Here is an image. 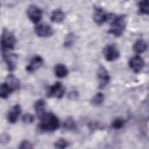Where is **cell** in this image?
<instances>
[{"instance_id":"2e32d148","label":"cell","mask_w":149,"mask_h":149,"mask_svg":"<svg viewBox=\"0 0 149 149\" xmlns=\"http://www.w3.org/2000/svg\"><path fill=\"white\" fill-rule=\"evenodd\" d=\"M133 48L135 52L141 54L147 50V44L144 40L139 39L134 43Z\"/></svg>"},{"instance_id":"6da1fadb","label":"cell","mask_w":149,"mask_h":149,"mask_svg":"<svg viewBox=\"0 0 149 149\" xmlns=\"http://www.w3.org/2000/svg\"><path fill=\"white\" fill-rule=\"evenodd\" d=\"M40 120L39 128L42 131L52 132L59 127V120L57 116L52 112L45 113Z\"/></svg>"},{"instance_id":"9a60e30c","label":"cell","mask_w":149,"mask_h":149,"mask_svg":"<svg viewBox=\"0 0 149 149\" xmlns=\"http://www.w3.org/2000/svg\"><path fill=\"white\" fill-rule=\"evenodd\" d=\"M5 83L13 90H18L20 88V82L17 78L12 74H9L6 79Z\"/></svg>"},{"instance_id":"e0dca14e","label":"cell","mask_w":149,"mask_h":149,"mask_svg":"<svg viewBox=\"0 0 149 149\" xmlns=\"http://www.w3.org/2000/svg\"><path fill=\"white\" fill-rule=\"evenodd\" d=\"M54 71L55 75L59 78H62L66 76L68 73V70L66 66L61 63L57 64L55 66Z\"/></svg>"},{"instance_id":"7a4b0ae2","label":"cell","mask_w":149,"mask_h":149,"mask_svg":"<svg viewBox=\"0 0 149 149\" xmlns=\"http://www.w3.org/2000/svg\"><path fill=\"white\" fill-rule=\"evenodd\" d=\"M126 25V19L125 15H120L116 17L112 22L109 33L119 37L121 36L124 31Z\"/></svg>"},{"instance_id":"8992f818","label":"cell","mask_w":149,"mask_h":149,"mask_svg":"<svg viewBox=\"0 0 149 149\" xmlns=\"http://www.w3.org/2000/svg\"><path fill=\"white\" fill-rule=\"evenodd\" d=\"M27 14L29 19L34 23H37L42 17V11L34 5L29 6L27 10Z\"/></svg>"},{"instance_id":"3957f363","label":"cell","mask_w":149,"mask_h":149,"mask_svg":"<svg viewBox=\"0 0 149 149\" xmlns=\"http://www.w3.org/2000/svg\"><path fill=\"white\" fill-rule=\"evenodd\" d=\"M16 42L14 34L6 29H3L1 39V49L2 52H6L7 49H13Z\"/></svg>"},{"instance_id":"cb8c5ba5","label":"cell","mask_w":149,"mask_h":149,"mask_svg":"<svg viewBox=\"0 0 149 149\" xmlns=\"http://www.w3.org/2000/svg\"><path fill=\"white\" fill-rule=\"evenodd\" d=\"M68 145V141L64 139H58L54 144V146L56 148H60V149H63L66 147H67Z\"/></svg>"},{"instance_id":"4316f807","label":"cell","mask_w":149,"mask_h":149,"mask_svg":"<svg viewBox=\"0 0 149 149\" xmlns=\"http://www.w3.org/2000/svg\"><path fill=\"white\" fill-rule=\"evenodd\" d=\"M10 140L9 136L6 133H3L1 136V143L2 145L6 144Z\"/></svg>"},{"instance_id":"484cf974","label":"cell","mask_w":149,"mask_h":149,"mask_svg":"<svg viewBox=\"0 0 149 149\" xmlns=\"http://www.w3.org/2000/svg\"><path fill=\"white\" fill-rule=\"evenodd\" d=\"M33 147V146L30 141H27V140H24L20 143L19 148H21V149H23V148L30 149V148H32Z\"/></svg>"},{"instance_id":"5bb4252c","label":"cell","mask_w":149,"mask_h":149,"mask_svg":"<svg viewBox=\"0 0 149 149\" xmlns=\"http://www.w3.org/2000/svg\"><path fill=\"white\" fill-rule=\"evenodd\" d=\"M45 102L42 99L37 100L34 104V109L38 117L40 119L46 112L45 111Z\"/></svg>"},{"instance_id":"ba28073f","label":"cell","mask_w":149,"mask_h":149,"mask_svg":"<svg viewBox=\"0 0 149 149\" xmlns=\"http://www.w3.org/2000/svg\"><path fill=\"white\" fill-rule=\"evenodd\" d=\"M35 32L37 35L41 37H47L52 35L54 30L52 27L45 24H38L35 27Z\"/></svg>"},{"instance_id":"83f0119b","label":"cell","mask_w":149,"mask_h":149,"mask_svg":"<svg viewBox=\"0 0 149 149\" xmlns=\"http://www.w3.org/2000/svg\"><path fill=\"white\" fill-rule=\"evenodd\" d=\"M78 96H79L78 93L76 92V91H71L70 93H69V94L68 95V97L72 100H75V99L77 98Z\"/></svg>"},{"instance_id":"5b68a950","label":"cell","mask_w":149,"mask_h":149,"mask_svg":"<svg viewBox=\"0 0 149 149\" xmlns=\"http://www.w3.org/2000/svg\"><path fill=\"white\" fill-rule=\"evenodd\" d=\"M65 89L63 85L59 83L56 82L54 85L50 86L47 92L48 97H54L57 98H61L65 94Z\"/></svg>"},{"instance_id":"44dd1931","label":"cell","mask_w":149,"mask_h":149,"mask_svg":"<svg viewBox=\"0 0 149 149\" xmlns=\"http://www.w3.org/2000/svg\"><path fill=\"white\" fill-rule=\"evenodd\" d=\"M140 12L143 14H148L149 13V2L147 0L140 1L139 3Z\"/></svg>"},{"instance_id":"277c9868","label":"cell","mask_w":149,"mask_h":149,"mask_svg":"<svg viewBox=\"0 0 149 149\" xmlns=\"http://www.w3.org/2000/svg\"><path fill=\"white\" fill-rule=\"evenodd\" d=\"M103 54L105 59L108 61H113L119 56V52L113 44L107 45L103 50Z\"/></svg>"},{"instance_id":"603a6c76","label":"cell","mask_w":149,"mask_h":149,"mask_svg":"<svg viewBox=\"0 0 149 149\" xmlns=\"http://www.w3.org/2000/svg\"><path fill=\"white\" fill-rule=\"evenodd\" d=\"M125 120L121 118H116L114 119L112 123V127L115 129H119L123 127L125 125Z\"/></svg>"},{"instance_id":"ac0fdd59","label":"cell","mask_w":149,"mask_h":149,"mask_svg":"<svg viewBox=\"0 0 149 149\" xmlns=\"http://www.w3.org/2000/svg\"><path fill=\"white\" fill-rule=\"evenodd\" d=\"M65 18V14L61 10L56 9L52 11L51 20L55 23H61L62 22Z\"/></svg>"},{"instance_id":"d4e9b609","label":"cell","mask_w":149,"mask_h":149,"mask_svg":"<svg viewBox=\"0 0 149 149\" xmlns=\"http://www.w3.org/2000/svg\"><path fill=\"white\" fill-rule=\"evenodd\" d=\"M22 120L26 124L31 123L34 121V116L30 113H26L22 116Z\"/></svg>"},{"instance_id":"8fae6325","label":"cell","mask_w":149,"mask_h":149,"mask_svg":"<svg viewBox=\"0 0 149 149\" xmlns=\"http://www.w3.org/2000/svg\"><path fill=\"white\" fill-rule=\"evenodd\" d=\"M42 58L39 55H36L31 59L30 63L26 67V70L29 72H33L39 69L42 65Z\"/></svg>"},{"instance_id":"d6986e66","label":"cell","mask_w":149,"mask_h":149,"mask_svg":"<svg viewBox=\"0 0 149 149\" xmlns=\"http://www.w3.org/2000/svg\"><path fill=\"white\" fill-rule=\"evenodd\" d=\"M13 90L5 82L0 87V95L2 98H6Z\"/></svg>"},{"instance_id":"ffe728a7","label":"cell","mask_w":149,"mask_h":149,"mask_svg":"<svg viewBox=\"0 0 149 149\" xmlns=\"http://www.w3.org/2000/svg\"><path fill=\"white\" fill-rule=\"evenodd\" d=\"M104 100V95L101 93H98L92 98L91 102L93 105H99L102 103Z\"/></svg>"},{"instance_id":"4fadbf2b","label":"cell","mask_w":149,"mask_h":149,"mask_svg":"<svg viewBox=\"0 0 149 149\" xmlns=\"http://www.w3.org/2000/svg\"><path fill=\"white\" fill-rule=\"evenodd\" d=\"M3 53V57L6 62L8 68L9 70H13L15 69L16 64V60H17V56L14 54H6V52H2Z\"/></svg>"},{"instance_id":"9c48e42d","label":"cell","mask_w":149,"mask_h":149,"mask_svg":"<svg viewBox=\"0 0 149 149\" xmlns=\"http://www.w3.org/2000/svg\"><path fill=\"white\" fill-rule=\"evenodd\" d=\"M109 18V14H108L102 8H96L93 14V19L94 22L98 24H102Z\"/></svg>"},{"instance_id":"7402d4cb","label":"cell","mask_w":149,"mask_h":149,"mask_svg":"<svg viewBox=\"0 0 149 149\" xmlns=\"http://www.w3.org/2000/svg\"><path fill=\"white\" fill-rule=\"evenodd\" d=\"M76 122L71 117L67 118L63 123L64 128L69 130H74L76 128Z\"/></svg>"},{"instance_id":"52a82bcc","label":"cell","mask_w":149,"mask_h":149,"mask_svg":"<svg viewBox=\"0 0 149 149\" xmlns=\"http://www.w3.org/2000/svg\"><path fill=\"white\" fill-rule=\"evenodd\" d=\"M97 76L99 79L100 87L104 88L109 83L110 77L107 70L103 66H100L98 69Z\"/></svg>"},{"instance_id":"f1b7e54d","label":"cell","mask_w":149,"mask_h":149,"mask_svg":"<svg viewBox=\"0 0 149 149\" xmlns=\"http://www.w3.org/2000/svg\"><path fill=\"white\" fill-rule=\"evenodd\" d=\"M72 37H73L72 36V34H69V36L67 37V38L65 41V45L66 46H70L71 45V43H72L73 42V40H72Z\"/></svg>"},{"instance_id":"30bf717a","label":"cell","mask_w":149,"mask_h":149,"mask_svg":"<svg viewBox=\"0 0 149 149\" xmlns=\"http://www.w3.org/2000/svg\"><path fill=\"white\" fill-rule=\"evenodd\" d=\"M130 68L134 72H140L144 66V62L142 58L140 56L136 55L132 57L129 62Z\"/></svg>"},{"instance_id":"7c38bea8","label":"cell","mask_w":149,"mask_h":149,"mask_svg":"<svg viewBox=\"0 0 149 149\" xmlns=\"http://www.w3.org/2000/svg\"><path fill=\"white\" fill-rule=\"evenodd\" d=\"M21 113V107L19 104L15 105L9 111L7 116L8 120L10 123H15Z\"/></svg>"}]
</instances>
